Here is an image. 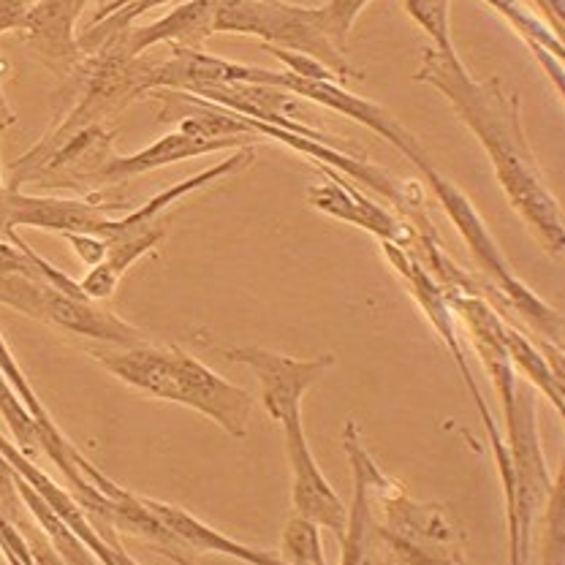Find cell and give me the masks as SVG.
<instances>
[{
  "label": "cell",
  "instance_id": "7c38bea8",
  "mask_svg": "<svg viewBox=\"0 0 565 565\" xmlns=\"http://www.w3.org/2000/svg\"><path fill=\"white\" fill-rule=\"evenodd\" d=\"M280 87L291 93V96L305 98V102H313L318 106H327V109L338 111V115L351 117L353 122H362L364 128H370V131L379 134L381 139H386L388 145L397 147L403 156L422 150L419 139H416L392 111H386L384 106L351 93L349 85H340V82L334 79H302V76H294L291 71H282Z\"/></svg>",
  "mask_w": 565,
  "mask_h": 565
},
{
  "label": "cell",
  "instance_id": "5b68a950",
  "mask_svg": "<svg viewBox=\"0 0 565 565\" xmlns=\"http://www.w3.org/2000/svg\"><path fill=\"white\" fill-rule=\"evenodd\" d=\"M503 405L505 451L511 462V492L505 494V522H509V565H527L533 525L546 509L555 479L546 468L541 449L539 408L527 384L516 381L514 394Z\"/></svg>",
  "mask_w": 565,
  "mask_h": 565
},
{
  "label": "cell",
  "instance_id": "d4e9b609",
  "mask_svg": "<svg viewBox=\"0 0 565 565\" xmlns=\"http://www.w3.org/2000/svg\"><path fill=\"white\" fill-rule=\"evenodd\" d=\"M128 3H134V0H96V14H93V20L87 22V25L106 20V17L115 14V11H120L122 6H128Z\"/></svg>",
  "mask_w": 565,
  "mask_h": 565
},
{
  "label": "cell",
  "instance_id": "484cf974",
  "mask_svg": "<svg viewBox=\"0 0 565 565\" xmlns=\"http://www.w3.org/2000/svg\"><path fill=\"white\" fill-rule=\"evenodd\" d=\"M6 193H9V188H6L3 172H0V239L9 243V232H6Z\"/></svg>",
  "mask_w": 565,
  "mask_h": 565
},
{
  "label": "cell",
  "instance_id": "8992f818",
  "mask_svg": "<svg viewBox=\"0 0 565 565\" xmlns=\"http://www.w3.org/2000/svg\"><path fill=\"white\" fill-rule=\"evenodd\" d=\"M212 33L256 35L267 46L308 55L332 71L343 85L364 76L351 66L349 52L338 50L323 31L318 6H297L286 0H217Z\"/></svg>",
  "mask_w": 565,
  "mask_h": 565
},
{
  "label": "cell",
  "instance_id": "d6986e66",
  "mask_svg": "<svg viewBox=\"0 0 565 565\" xmlns=\"http://www.w3.org/2000/svg\"><path fill=\"white\" fill-rule=\"evenodd\" d=\"M280 561L286 565H327L321 527L305 516H288L280 535Z\"/></svg>",
  "mask_w": 565,
  "mask_h": 565
},
{
  "label": "cell",
  "instance_id": "7a4b0ae2",
  "mask_svg": "<svg viewBox=\"0 0 565 565\" xmlns=\"http://www.w3.org/2000/svg\"><path fill=\"white\" fill-rule=\"evenodd\" d=\"M343 451L367 498L375 565H470L468 533L451 505L411 498L375 462L356 422H345Z\"/></svg>",
  "mask_w": 565,
  "mask_h": 565
},
{
  "label": "cell",
  "instance_id": "30bf717a",
  "mask_svg": "<svg viewBox=\"0 0 565 565\" xmlns=\"http://www.w3.org/2000/svg\"><path fill=\"white\" fill-rule=\"evenodd\" d=\"M126 202H104L102 193L85 199L33 196V193H6V232L9 243L25 247L17 228H44L52 234H96L104 237L111 221V210H126Z\"/></svg>",
  "mask_w": 565,
  "mask_h": 565
},
{
  "label": "cell",
  "instance_id": "2e32d148",
  "mask_svg": "<svg viewBox=\"0 0 565 565\" xmlns=\"http://www.w3.org/2000/svg\"><path fill=\"white\" fill-rule=\"evenodd\" d=\"M141 503L156 514V520L161 522L169 533L177 535V539H180L188 550L196 552V555H202V552H215V555H226V557H234V561H243L245 565H286L280 561V555H275V552L253 550V546L239 544V541L217 533V530L210 527L207 522L188 514V511L180 509V505L163 503V500H152V498H141Z\"/></svg>",
  "mask_w": 565,
  "mask_h": 565
},
{
  "label": "cell",
  "instance_id": "6da1fadb",
  "mask_svg": "<svg viewBox=\"0 0 565 565\" xmlns=\"http://www.w3.org/2000/svg\"><path fill=\"white\" fill-rule=\"evenodd\" d=\"M414 82L435 87L449 102L465 128L484 147L494 180L503 188L511 210L520 215L544 253L563 258V210L546 185L539 158L527 141L520 93L505 87L500 76L479 79L459 61V55H440L433 46L422 50V66L414 74Z\"/></svg>",
  "mask_w": 565,
  "mask_h": 565
},
{
  "label": "cell",
  "instance_id": "ffe728a7",
  "mask_svg": "<svg viewBox=\"0 0 565 565\" xmlns=\"http://www.w3.org/2000/svg\"><path fill=\"white\" fill-rule=\"evenodd\" d=\"M367 3L370 0H327L323 6H318L323 31L329 33V39L334 41L338 50L349 52V35L353 31V22L359 20V14H362Z\"/></svg>",
  "mask_w": 565,
  "mask_h": 565
},
{
  "label": "cell",
  "instance_id": "44dd1931",
  "mask_svg": "<svg viewBox=\"0 0 565 565\" xmlns=\"http://www.w3.org/2000/svg\"><path fill=\"white\" fill-rule=\"evenodd\" d=\"M546 535H544V563L541 565H565L563 550V479H555V490L544 509Z\"/></svg>",
  "mask_w": 565,
  "mask_h": 565
},
{
  "label": "cell",
  "instance_id": "ac0fdd59",
  "mask_svg": "<svg viewBox=\"0 0 565 565\" xmlns=\"http://www.w3.org/2000/svg\"><path fill=\"white\" fill-rule=\"evenodd\" d=\"M340 546H343L340 565H375L373 541H370V509H367V498H364V487L359 479H353L349 525H345V535L343 541H340Z\"/></svg>",
  "mask_w": 565,
  "mask_h": 565
},
{
  "label": "cell",
  "instance_id": "8fae6325",
  "mask_svg": "<svg viewBox=\"0 0 565 565\" xmlns=\"http://www.w3.org/2000/svg\"><path fill=\"white\" fill-rule=\"evenodd\" d=\"M321 182L308 188V204L334 221L351 223V226L370 232L379 237V243H392L403 250L414 245L416 228L405 223L403 217L375 204L367 193L359 191L349 177L332 172V169L316 163Z\"/></svg>",
  "mask_w": 565,
  "mask_h": 565
},
{
  "label": "cell",
  "instance_id": "3957f363",
  "mask_svg": "<svg viewBox=\"0 0 565 565\" xmlns=\"http://www.w3.org/2000/svg\"><path fill=\"white\" fill-rule=\"evenodd\" d=\"M90 356L134 392L163 403L185 405L215 422L228 438H247L253 416L250 392L217 375L202 359L182 351L180 345H93Z\"/></svg>",
  "mask_w": 565,
  "mask_h": 565
},
{
  "label": "cell",
  "instance_id": "9c48e42d",
  "mask_svg": "<svg viewBox=\"0 0 565 565\" xmlns=\"http://www.w3.org/2000/svg\"><path fill=\"white\" fill-rule=\"evenodd\" d=\"M217 353L228 362L245 364L256 375L258 386H262V405L275 424L302 416L305 394L338 364L334 353L297 359L288 353L262 349V345H234V349H217Z\"/></svg>",
  "mask_w": 565,
  "mask_h": 565
},
{
  "label": "cell",
  "instance_id": "5bb4252c",
  "mask_svg": "<svg viewBox=\"0 0 565 565\" xmlns=\"http://www.w3.org/2000/svg\"><path fill=\"white\" fill-rule=\"evenodd\" d=\"M245 145H256L253 139L245 137H228V139H204V137H191V134L182 131H169L167 137H161L152 145H147L145 150L134 152V156H117L111 152L109 158L102 163L96 177H93V193H98L102 188L122 185V182L134 180L147 172H156V169L172 167V163L191 161V158L210 156V152L221 150H239Z\"/></svg>",
  "mask_w": 565,
  "mask_h": 565
},
{
  "label": "cell",
  "instance_id": "cb8c5ba5",
  "mask_svg": "<svg viewBox=\"0 0 565 565\" xmlns=\"http://www.w3.org/2000/svg\"><path fill=\"white\" fill-rule=\"evenodd\" d=\"M563 3L565 0H535V6L544 11L546 22L557 35H563Z\"/></svg>",
  "mask_w": 565,
  "mask_h": 565
},
{
  "label": "cell",
  "instance_id": "4316f807",
  "mask_svg": "<svg viewBox=\"0 0 565 565\" xmlns=\"http://www.w3.org/2000/svg\"><path fill=\"white\" fill-rule=\"evenodd\" d=\"M79 3H82V6H85V9H87V3H90V0H79Z\"/></svg>",
  "mask_w": 565,
  "mask_h": 565
},
{
  "label": "cell",
  "instance_id": "52a82bcc",
  "mask_svg": "<svg viewBox=\"0 0 565 565\" xmlns=\"http://www.w3.org/2000/svg\"><path fill=\"white\" fill-rule=\"evenodd\" d=\"M0 305L17 313L35 318L57 332L76 334L98 345L131 349L147 343L145 334L102 302L61 291L52 282L25 275H0Z\"/></svg>",
  "mask_w": 565,
  "mask_h": 565
},
{
  "label": "cell",
  "instance_id": "ba28073f",
  "mask_svg": "<svg viewBox=\"0 0 565 565\" xmlns=\"http://www.w3.org/2000/svg\"><path fill=\"white\" fill-rule=\"evenodd\" d=\"M381 250H384V258L388 262V267H392L394 273H397V278L405 282V288H408V294L414 297V302L419 305V310L429 321V327H433L435 334L444 340L446 351L451 353V359H455L459 373H462L465 386H468L470 397H473L476 408H479V414H481V422H484L487 438H490V449L494 457V468H498V473H500V470L509 468V451H505V440H503V435H500L498 422H494L484 394H481L479 384H476V375H473V370H470L468 359H465L462 345H459L457 318H455V313H451V305H449V299H446L444 288H440L438 282L433 280V275H429L427 269H424L408 250H403V247H397L392 243H381Z\"/></svg>",
  "mask_w": 565,
  "mask_h": 565
},
{
  "label": "cell",
  "instance_id": "4fadbf2b",
  "mask_svg": "<svg viewBox=\"0 0 565 565\" xmlns=\"http://www.w3.org/2000/svg\"><path fill=\"white\" fill-rule=\"evenodd\" d=\"M82 11L79 0H35L20 31L28 50L61 79H68L85 57L76 41Z\"/></svg>",
  "mask_w": 565,
  "mask_h": 565
},
{
  "label": "cell",
  "instance_id": "603a6c76",
  "mask_svg": "<svg viewBox=\"0 0 565 565\" xmlns=\"http://www.w3.org/2000/svg\"><path fill=\"white\" fill-rule=\"evenodd\" d=\"M35 0H0V35L20 33Z\"/></svg>",
  "mask_w": 565,
  "mask_h": 565
},
{
  "label": "cell",
  "instance_id": "7402d4cb",
  "mask_svg": "<svg viewBox=\"0 0 565 565\" xmlns=\"http://www.w3.org/2000/svg\"><path fill=\"white\" fill-rule=\"evenodd\" d=\"M63 239L71 245L85 267H96L106 258V239L96 237V234H63Z\"/></svg>",
  "mask_w": 565,
  "mask_h": 565
},
{
  "label": "cell",
  "instance_id": "9a60e30c",
  "mask_svg": "<svg viewBox=\"0 0 565 565\" xmlns=\"http://www.w3.org/2000/svg\"><path fill=\"white\" fill-rule=\"evenodd\" d=\"M215 3L217 0H185L150 25H128L126 31L111 35L106 44H111L128 57L145 55L147 50L158 44L204 50V41L212 35Z\"/></svg>",
  "mask_w": 565,
  "mask_h": 565
},
{
  "label": "cell",
  "instance_id": "277c9868",
  "mask_svg": "<svg viewBox=\"0 0 565 565\" xmlns=\"http://www.w3.org/2000/svg\"><path fill=\"white\" fill-rule=\"evenodd\" d=\"M405 158L419 169L424 180H427V185L433 188L438 204L444 207L446 215H449V221L457 226L459 237H462L465 245H468L473 262L479 264L481 275H484L481 288H484L487 302L503 305L505 313L522 318V323H527V327L539 334L541 343H550L555 345V349H563L561 310H555L550 302H544V299H541L539 294H535L533 288H530L527 282L514 273L509 258H505L503 250H500L498 239H494L490 228H487L484 217L479 215V210L473 207V202L465 196L462 188H457L455 182L446 180V177L429 163L424 147Z\"/></svg>",
  "mask_w": 565,
  "mask_h": 565
},
{
  "label": "cell",
  "instance_id": "e0dca14e",
  "mask_svg": "<svg viewBox=\"0 0 565 565\" xmlns=\"http://www.w3.org/2000/svg\"><path fill=\"white\" fill-rule=\"evenodd\" d=\"M505 351H509L514 373L525 375L527 384L539 388L557 411V416H563V349L550 343L535 345L525 332L505 321Z\"/></svg>",
  "mask_w": 565,
  "mask_h": 565
}]
</instances>
